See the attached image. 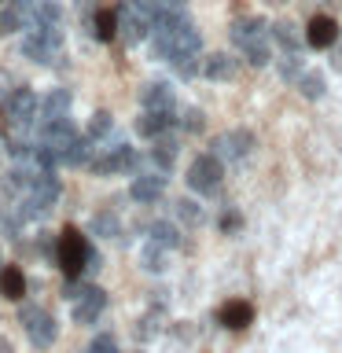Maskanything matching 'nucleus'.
Listing matches in <instances>:
<instances>
[{
  "label": "nucleus",
  "mask_w": 342,
  "mask_h": 353,
  "mask_svg": "<svg viewBox=\"0 0 342 353\" xmlns=\"http://www.w3.org/2000/svg\"><path fill=\"white\" fill-rule=\"evenodd\" d=\"M294 85H298V92H302L305 99H320V96H324V88H328V85H324V74H320V70H305Z\"/></svg>",
  "instance_id": "obj_23"
},
{
  "label": "nucleus",
  "mask_w": 342,
  "mask_h": 353,
  "mask_svg": "<svg viewBox=\"0 0 342 353\" xmlns=\"http://www.w3.org/2000/svg\"><path fill=\"white\" fill-rule=\"evenodd\" d=\"M217 324L228 327V331H243L254 324V305L243 302V298H232V302H225L217 309Z\"/></svg>",
  "instance_id": "obj_10"
},
{
  "label": "nucleus",
  "mask_w": 342,
  "mask_h": 353,
  "mask_svg": "<svg viewBox=\"0 0 342 353\" xmlns=\"http://www.w3.org/2000/svg\"><path fill=\"white\" fill-rule=\"evenodd\" d=\"M181 125L188 129V132H199L203 129V110H195V107H188L184 114H181Z\"/></svg>",
  "instance_id": "obj_32"
},
{
  "label": "nucleus",
  "mask_w": 342,
  "mask_h": 353,
  "mask_svg": "<svg viewBox=\"0 0 342 353\" xmlns=\"http://www.w3.org/2000/svg\"><path fill=\"white\" fill-rule=\"evenodd\" d=\"M59 265H63L66 280H77L85 269H96L99 265V258L92 254V247H88V239L77 228H66L59 236Z\"/></svg>",
  "instance_id": "obj_2"
},
{
  "label": "nucleus",
  "mask_w": 342,
  "mask_h": 353,
  "mask_svg": "<svg viewBox=\"0 0 342 353\" xmlns=\"http://www.w3.org/2000/svg\"><path fill=\"white\" fill-rule=\"evenodd\" d=\"M22 327H26V335H30V342L37 350H48L55 342V316L44 313V309H37V305L22 309Z\"/></svg>",
  "instance_id": "obj_6"
},
{
  "label": "nucleus",
  "mask_w": 342,
  "mask_h": 353,
  "mask_svg": "<svg viewBox=\"0 0 342 353\" xmlns=\"http://www.w3.org/2000/svg\"><path fill=\"white\" fill-rule=\"evenodd\" d=\"M143 110H173L177 107V96H173V88L170 81H151V85H143Z\"/></svg>",
  "instance_id": "obj_13"
},
{
  "label": "nucleus",
  "mask_w": 342,
  "mask_h": 353,
  "mask_svg": "<svg viewBox=\"0 0 342 353\" xmlns=\"http://www.w3.org/2000/svg\"><path fill=\"white\" fill-rule=\"evenodd\" d=\"M0 353H11V342L8 339H0Z\"/></svg>",
  "instance_id": "obj_35"
},
{
  "label": "nucleus",
  "mask_w": 342,
  "mask_h": 353,
  "mask_svg": "<svg viewBox=\"0 0 342 353\" xmlns=\"http://www.w3.org/2000/svg\"><path fill=\"white\" fill-rule=\"evenodd\" d=\"M137 165V151L129 148V143H107V148H99L96 151V159L88 162V170L99 173V176H107V173H121V170H132Z\"/></svg>",
  "instance_id": "obj_3"
},
{
  "label": "nucleus",
  "mask_w": 342,
  "mask_h": 353,
  "mask_svg": "<svg viewBox=\"0 0 342 353\" xmlns=\"http://www.w3.org/2000/svg\"><path fill=\"white\" fill-rule=\"evenodd\" d=\"M88 353H121V350H118L114 335H96L92 346H88Z\"/></svg>",
  "instance_id": "obj_31"
},
{
  "label": "nucleus",
  "mask_w": 342,
  "mask_h": 353,
  "mask_svg": "<svg viewBox=\"0 0 342 353\" xmlns=\"http://www.w3.org/2000/svg\"><path fill=\"white\" fill-rule=\"evenodd\" d=\"M173 121H177L173 110H143V114L137 118V132L148 137V140H154V137H162V132H170Z\"/></svg>",
  "instance_id": "obj_12"
},
{
  "label": "nucleus",
  "mask_w": 342,
  "mask_h": 353,
  "mask_svg": "<svg viewBox=\"0 0 342 353\" xmlns=\"http://www.w3.org/2000/svg\"><path fill=\"white\" fill-rule=\"evenodd\" d=\"M272 41L280 44V52H302V33L291 22H272Z\"/></svg>",
  "instance_id": "obj_19"
},
{
  "label": "nucleus",
  "mask_w": 342,
  "mask_h": 353,
  "mask_svg": "<svg viewBox=\"0 0 342 353\" xmlns=\"http://www.w3.org/2000/svg\"><path fill=\"white\" fill-rule=\"evenodd\" d=\"M92 33H96V41H114L118 37V11L99 8L92 19Z\"/></svg>",
  "instance_id": "obj_18"
},
{
  "label": "nucleus",
  "mask_w": 342,
  "mask_h": 353,
  "mask_svg": "<svg viewBox=\"0 0 342 353\" xmlns=\"http://www.w3.org/2000/svg\"><path fill=\"white\" fill-rule=\"evenodd\" d=\"M92 236H103V239H114V236H121V225H118V217L110 214V210H99V214L92 217Z\"/></svg>",
  "instance_id": "obj_22"
},
{
  "label": "nucleus",
  "mask_w": 342,
  "mask_h": 353,
  "mask_svg": "<svg viewBox=\"0 0 342 353\" xmlns=\"http://www.w3.org/2000/svg\"><path fill=\"white\" fill-rule=\"evenodd\" d=\"M66 298H74L77 324H96V316L107 309V291H99V287H66Z\"/></svg>",
  "instance_id": "obj_4"
},
{
  "label": "nucleus",
  "mask_w": 342,
  "mask_h": 353,
  "mask_svg": "<svg viewBox=\"0 0 342 353\" xmlns=\"http://www.w3.org/2000/svg\"><path fill=\"white\" fill-rule=\"evenodd\" d=\"M250 151H254V132L250 129H232V132H221L214 140V154L217 159H228V162H243Z\"/></svg>",
  "instance_id": "obj_7"
},
{
  "label": "nucleus",
  "mask_w": 342,
  "mask_h": 353,
  "mask_svg": "<svg viewBox=\"0 0 342 353\" xmlns=\"http://www.w3.org/2000/svg\"><path fill=\"white\" fill-rule=\"evenodd\" d=\"M0 294L11 298V302H19L22 294H26V276H22V269H0Z\"/></svg>",
  "instance_id": "obj_17"
},
{
  "label": "nucleus",
  "mask_w": 342,
  "mask_h": 353,
  "mask_svg": "<svg viewBox=\"0 0 342 353\" xmlns=\"http://www.w3.org/2000/svg\"><path fill=\"white\" fill-rule=\"evenodd\" d=\"M162 192H165V176L162 173H143L129 188V195L137 199V203H154V199H162Z\"/></svg>",
  "instance_id": "obj_14"
},
{
  "label": "nucleus",
  "mask_w": 342,
  "mask_h": 353,
  "mask_svg": "<svg viewBox=\"0 0 342 353\" xmlns=\"http://www.w3.org/2000/svg\"><path fill=\"white\" fill-rule=\"evenodd\" d=\"M66 114H70V92H66V88H52V92L44 96V103H41V121L48 125V121L66 118Z\"/></svg>",
  "instance_id": "obj_15"
},
{
  "label": "nucleus",
  "mask_w": 342,
  "mask_h": 353,
  "mask_svg": "<svg viewBox=\"0 0 342 353\" xmlns=\"http://www.w3.org/2000/svg\"><path fill=\"white\" fill-rule=\"evenodd\" d=\"M0 225H4V206H0Z\"/></svg>",
  "instance_id": "obj_36"
},
{
  "label": "nucleus",
  "mask_w": 342,
  "mask_h": 353,
  "mask_svg": "<svg viewBox=\"0 0 342 353\" xmlns=\"http://www.w3.org/2000/svg\"><path fill=\"white\" fill-rule=\"evenodd\" d=\"M236 70H239V59H232V55H225V52L210 55V59L203 63V74L210 77V81H228V77H236Z\"/></svg>",
  "instance_id": "obj_16"
},
{
  "label": "nucleus",
  "mask_w": 342,
  "mask_h": 353,
  "mask_svg": "<svg viewBox=\"0 0 342 353\" xmlns=\"http://www.w3.org/2000/svg\"><path fill=\"white\" fill-rule=\"evenodd\" d=\"M110 129H114V121H110V114H103V110L92 114V121H88V137H92V140H103Z\"/></svg>",
  "instance_id": "obj_30"
},
{
  "label": "nucleus",
  "mask_w": 342,
  "mask_h": 353,
  "mask_svg": "<svg viewBox=\"0 0 342 353\" xmlns=\"http://www.w3.org/2000/svg\"><path fill=\"white\" fill-rule=\"evenodd\" d=\"M305 41H309V48H316V52L335 48V41H339L335 19H331V15H313V19H309V26H305Z\"/></svg>",
  "instance_id": "obj_9"
},
{
  "label": "nucleus",
  "mask_w": 342,
  "mask_h": 353,
  "mask_svg": "<svg viewBox=\"0 0 342 353\" xmlns=\"http://www.w3.org/2000/svg\"><path fill=\"white\" fill-rule=\"evenodd\" d=\"M173 63V70H177V77H195L199 70H203V66H199V52H188V55H177V59H170Z\"/></svg>",
  "instance_id": "obj_26"
},
{
  "label": "nucleus",
  "mask_w": 342,
  "mask_h": 353,
  "mask_svg": "<svg viewBox=\"0 0 342 353\" xmlns=\"http://www.w3.org/2000/svg\"><path fill=\"white\" fill-rule=\"evenodd\" d=\"M276 70H280L283 81H298L305 70H302V52H280V59H276Z\"/></svg>",
  "instance_id": "obj_21"
},
{
  "label": "nucleus",
  "mask_w": 342,
  "mask_h": 353,
  "mask_svg": "<svg viewBox=\"0 0 342 353\" xmlns=\"http://www.w3.org/2000/svg\"><path fill=\"white\" fill-rule=\"evenodd\" d=\"M239 225H243V221H239L236 210H225V214H221V228H225V232H236Z\"/></svg>",
  "instance_id": "obj_33"
},
{
  "label": "nucleus",
  "mask_w": 342,
  "mask_h": 353,
  "mask_svg": "<svg viewBox=\"0 0 342 353\" xmlns=\"http://www.w3.org/2000/svg\"><path fill=\"white\" fill-rule=\"evenodd\" d=\"M143 269H148V272H162L165 269V247L148 243V247H143Z\"/></svg>",
  "instance_id": "obj_27"
},
{
  "label": "nucleus",
  "mask_w": 342,
  "mask_h": 353,
  "mask_svg": "<svg viewBox=\"0 0 342 353\" xmlns=\"http://www.w3.org/2000/svg\"><path fill=\"white\" fill-rule=\"evenodd\" d=\"M177 217H181L188 228H199L203 225V206H199L195 199H181V203H177Z\"/></svg>",
  "instance_id": "obj_25"
},
{
  "label": "nucleus",
  "mask_w": 342,
  "mask_h": 353,
  "mask_svg": "<svg viewBox=\"0 0 342 353\" xmlns=\"http://www.w3.org/2000/svg\"><path fill=\"white\" fill-rule=\"evenodd\" d=\"M151 243H159V247L173 250V247H181V232H177L170 221H154V225H151Z\"/></svg>",
  "instance_id": "obj_24"
},
{
  "label": "nucleus",
  "mask_w": 342,
  "mask_h": 353,
  "mask_svg": "<svg viewBox=\"0 0 342 353\" xmlns=\"http://www.w3.org/2000/svg\"><path fill=\"white\" fill-rule=\"evenodd\" d=\"M74 140H77V129H74L70 114H66V118H55V121H48V125H44V143H48V148H55L63 159H66V151L74 148Z\"/></svg>",
  "instance_id": "obj_11"
},
{
  "label": "nucleus",
  "mask_w": 342,
  "mask_h": 353,
  "mask_svg": "<svg viewBox=\"0 0 342 353\" xmlns=\"http://www.w3.org/2000/svg\"><path fill=\"white\" fill-rule=\"evenodd\" d=\"M15 30H22V11L0 8V37H4V33H15Z\"/></svg>",
  "instance_id": "obj_29"
},
{
  "label": "nucleus",
  "mask_w": 342,
  "mask_h": 353,
  "mask_svg": "<svg viewBox=\"0 0 342 353\" xmlns=\"http://www.w3.org/2000/svg\"><path fill=\"white\" fill-rule=\"evenodd\" d=\"M8 118H11V125H33V118H37V96L30 92V88H15V92L8 96Z\"/></svg>",
  "instance_id": "obj_8"
},
{
  "label": "nucleus",
  "mask_w": 342,
  "mask_h": 353,
  "mask_svg": "<svg viewBox=\"0 0 342 353\" xmlns=\"http://www.w3.org/2000/svg\"><path fill=\"white\" fill-rule=\"evenodd\" d=\"M151 159H154V165L159 170H170V165L177 162V140L173 137H154V148H151Z\"/></svg>",
  "instance_id": "obj_20"
},
{
  "label": "nucleus",
  "mask_w": 342,
  "mask_h": 353,
  "mask_svg": "<svg viewBox=\"0 0 342 353\" xmlns=\"http://www.w3.org/2000/svg\"><path fill=\"white\" fill-rule=\"evenodd\" d=\"M154 4H159V11H184L188 0H154Z\"/></svg>",
  "instance_id": "obj_34"
},
{
  "label": "nucleus",
  "mask_w": 342,
  "mask_h": 353,
  "mask_svg": "<svg viewBox=\"0 0 342 353\" xmlns=\"http://www.w3.org/2000/svg\"><path fill=\"white\" fill-rule=\"evenodd\" d=\"M221 176H225V170H221L217 154H199L192 162V170H188V184H192L199 195H214L221 188Z\"/></svg>",
  "instance_id": "obj_5"
},
{
  "label": "nucleus",
  "mask_w": 342,
  "mask_h": 353,
  "mask_svg": "<svg viewBox=\"0 0 342 353\" xmlns=\"http://www.w3.org/2000/svg\"><path fill=\"white\" fill-rule=\"evenodd\" d=\"M232 41H236V48L243 52V59H247L250 66H265V63L272 59V52H269L272 26L261 15L236 19V26H232Z\"/></svg>",
  "instance_id": "obj_1"
},
{
  "label": "nucleus",
  "mask_w": 342,
  "mask_h": 353,
  "mask_svg": "<svg viewBox=\"0 0 342 353\" xmlns=\"http://www.w3.org/2000/svg\"><path fill=\"white\" fill-rule=\"evenodd\" d=\"M159 331H162V313H148V316L140 320V327H137V339L148 342V339L159 335Z\"/></svg>",
  "instance_id": "obj_28"
}]
</instances>
